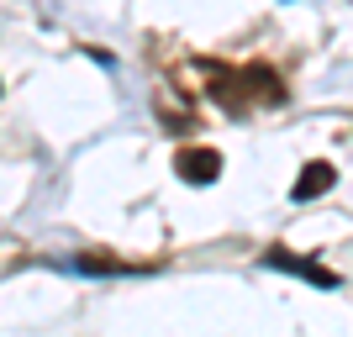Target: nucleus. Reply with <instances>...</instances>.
<instances>
[{
	"label": "nucleus",
	"mask_w": 353,
	"mask_h": 337,
	"mask_svg": "<svg viewBox=\"0 0 353 337\" xmlns=\"http://www.w3.org/2000/svg\"><path fill=\"white\" fill-rule=\"evenodd\" d=\"M201 79H206V95L227 111H243L248 101V85H243V69H227V63H201Z\"/></svg>",
	"instance_id": "obj_1"
},
{
	"label": "nucleus",
	"mask_w": 353,
	"mask_h": 337,
	"mask_svg": "<svg viewBox=\"0 0 353 337\" xmlns=\"http://www.w3.org/2000/svg\"><path fill=\"white\" fill-rule=\"evenodd\" d=\"M264 264H269V269H285V274H301V279H311L316 290H332V285H338V274H332V269L311 264V258H295L290 248H269V253H264Z\"/></svg>",
	"instance_id": "obj_2"
},
{
	"label": "nucleus",
	"mask_w": 353,
	"mask_h": 337,
	"mask_svg": "<svg viewBox=\"0 0 353 337\" xmlns=\"http://www.w3.org/2000/svg\"><path fill=\"white\" fill-rule=\"evenodd\" d=\"M174 169H179L185 185H211V179L221 174V153L216 147H185V153L174 159Z\"/></svg>",
	"instance_id": "obj_3"
},
{
	"label": "nucleus",
	"mask_w": 353,
	"mask_h": 337,
	"mask_svg": "<svg viewBox=\"0 0 353 337\" xmlns=\"http://www.w3.org/2000/svg\"><path fill=\"white\" fill-rule=\"evenodd\" d=\"M243 85H248L253 105H280L285 101V85H280V74L269 69V63H248V69H243Z\"/></svg>",
	"instance_id": "obj_4"
},
{
	"label": "nucleus",
	"mask_w": 353,
	"mask_h": 337,
	"mask_svg": "<svg viewBox=\"0 0 353 337\" xmlns=\"http://www.w3.org/2000/svg\"><path fill=\"white\" fill-rule=\"evenodd\" d=\"M332 179H338V174H332V163H306V174H301V179H295V201H316V195H322V190H332Z\"/></svg>",
	"instance_id": "obj_5"
},
{
	"label": "nucleus",
	"mask_w": 353,
	"mask_h": 337,
	"mask_svg": "<svg viewBox=\"0 0 353 337\" xmlns=\"http://www.w3.org/2000/svg\"><path fill=\"white\" fill-rule=\"evenodd\" d=\"M74 269H85V274H127V264H121V258H105V253H79Z\"/></svg>",
	"instance_id": "obj_6"
}]
</instances>
